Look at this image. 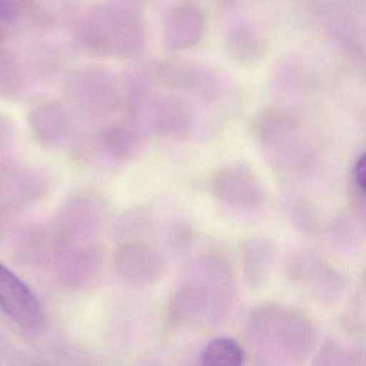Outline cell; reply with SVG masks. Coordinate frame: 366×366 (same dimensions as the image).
<instances>
[{"mask_svg":"<svg viewBox=\"0 0 366 366\" xmlns=\"http://www.w3.org/2000/svg\"><path fill=\"white\" fill-rule=\"evenodd\" d=\"M244 351L237 340L218 337L209 342L201 355L203 365L239 366L243 364Z\"/></svg>","mask_w":366,"mask_h":366,"instance_id":"277c9868","label":"cell"},{"mask_svg":"<svg viewBox=\"0 0 366 366\" xmlns=\"http://www.w3.org/2000/svg\"><path fill=\"white\" fill-rule=\"evenodd\" d=\"M244 273L252 288L264 286L276 258V248L267 239H252L243 246Z\"/></svg>","mask_w":366,"mask_h":366,"instance_id":"3957f363","label":"cell"},{"mask_svg":"<svg viewBox=\"0 0 366 366\" xmlns=\"http://www.w3.org/2000/svg\"><path fill=\"white\" fill-rule=\"evenodd\" d=\"M0 306L20 327L38 330L44 323V312L31 289L8 267L0 263Z\"/></svg>","mask_w":366,"mask_h":366,"instance_id":"6da1fadb","label":"cell"},{"mask_svg":"<svg viewBox=\"0 0 366 366\" xmlns=\"http://www.w3.org/2000/svg\"><path fill=\"white\" fill-rule=\"evenodd\" d=\"M26 7V0H0V21L12 20Z\"/></svg>","mask_w":366,"mask_h":366,"instance_id":"5b68a950","label":"cell"},{"mask_svg":"<svg viewBox=\"0 0 366 366\" xmlns=\"http://www.w3.org/2000/svg\"><path fill=\"white\" fill-rule=\"evenodd\" d=\"M365 155L362 154L357 162H355V166H353L352 174L353 179H355V185L363 192L365 188Z\"/></svg>","mask_w":366,"mask_h":366,"instance_id":"8992f818","label":"cell"},{"mask_svg":"<svg viewBox=\"0 0 366 366\" xmlns=\"http://www.w3.org/2000/svg\"><path fill=\"white\" fill-rule=\"evenodd\" d=\"M216 196L235 209H256L263 201L262 186L246 164H231L222 169L215 181Z\"/></svg>","mask_w":366,"mask_h":366,"instance_id":"7a4b0ae2","label":"cell"},{"mask_svg":"<svg viewBox=\"0 0 366 366\" xmlns=\"http://www.w3.org/2000/svg\"><path fill=\"white\" fill-rule=\"evenodd\" d=\"M1 36L3 35H1V33H0V40H1Z\"/></svg>","mask_w":366,"mask_h":366,"instance_id":"52a82bcc","label":"cell"}]
</instances>
